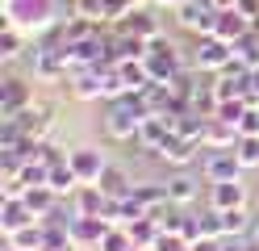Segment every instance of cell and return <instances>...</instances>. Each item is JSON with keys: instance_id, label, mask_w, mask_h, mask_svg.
I'll list each match as a JSON object with an SVG mask.
<instances>
[{"instance_id": "obj_1", "label": "cell", "mask_w": 259, "mask_h": 251, "mask_svg": "<svg viewBox=\"0 0 259 251\" xmlns=\"http://www.w3.org/2000/svg\"><path fill=\"white\" fill-rule=\"evenodd\" d=\"M147 117H151L147 96H142V92H125V96H117V100H109L105 134H109L113 142H130V138H138V130H142Z\"/></svg>"}, {"instance_id": "obj_2", "label": "cell", "mask_w": 259, "mask_h": 251, "mask_svg": "<svg viewBox=\"0 0 259 251\" xmlns=\"http://www.w3.org/2000/svg\"><path fill=\"white\" fill-rule=\"evenodd\" d=\"M5 25L25 29L29 38L59 25V0H5Z\"/></svg>"}, {"instance_id": "obj_3", "label": "cell", "mask_w": 259, "mask_h": 251, "mask_svg": "<svg viewBox=\"0 0 259 251\" xmlns=\"http://www.w3.org/2000/svg\"><path fill=\"white\" fill-rule=\"evenodd\" d=\"M242 159H238V151L234 147H205L201 151V176L209 184H218V180H242Z\"/></svg>"}, {"instance_id": "obj_4", "label": "cell", "mask_w": 259, "mask_h": 251, "mask_svg": "<svg viewBox=\"0 0 259 251\" xmlns=\"http://www.w3.org/2000/svg\"><path fill=\"white\" fill-rule=\"evenodd\" d=\"M147 71H151V80L155 84H171L176 76H180V55H176V46L159 33V38H151L147 42Z\"/></svg>"}, {"instance_id": "obj_5", "label": "cell", "mask_w": 259, "mask_h": 251, "mask_svg": "<svg viewBox=\"0 0 259 251\" xmlns=\"http://www.w3.org/2000/svg\"><path fill=\"white\" fill-rule=\"evenodd\" d=\"M34 80L25 76H5V84H0V117H17L21 109L34 105Z\"/></svg>"}, {"instance_id": "obj_6", "label": "cell", "mask_w": 259, "mask_h": 251, "mask_svg": "<svg viewBox=\"0 0 259 251\" xmlns=\"http://www.w3.org/2000/svg\"><path fill=\"white\" fill-rule=\"evenodd\" d=\"M13 122L21 126V134L25 138H34V142H42V138H51V130H55V105L51 100H34L29 109H21Z\"/></svg>"}, {"instance_id": "obj_7", "label": "cell", "mask_w": 259, "mask_h": 251, "mask_svg": "<svg viewBox=\"0 0 259 251\" xmlns=\"http://www.w3.org/2000/svg\"><path fill=\"white\" fill-rule=\"evenodd\" d=\"M230 59H234V46L222 42L218 33H205V38H197V55H192V67H197V71H222Z\"/></svg>"}, {"instance_id": "obj_8", "label": "cell", "mask_w": 259, "mask_h": 251, "mask_svg": "<svg viewBox=\"0 0 259 251\" xmlns=\"http://www.w3.org/2000/svg\"><path fill=\"white\" fill-rule=\"evenodd\" d=\"M201 142H192V138H180V134H171V138L155 151V159L159 163H167V167H176V172H184V167H192V163H201Z\"/></svg>"}, {"instance_id": "obj_9", "label": "cell", "mask_w": 259, "mask_h": 251, "mask_svg": "<svg viewBox=\"0 0 259 251\" xmlns=\"http://www.w3.org/2000/svg\"><path fill=\"white\" fill-rule=\"evenodd\" d=\"M67 163L75 167L79 184H96V180L105 176V167H109V159H105L101 147H75V151H67Z\"/></svg>"}, {"instance_id": "obj_10", "label": "cell", "mask_w": 259, "mask_h": 251, "mask_svg": "<svg viewBox=\"0 0 259 251\" xmlns=\"http://www.w3.org/2000/svg\"><path fill=\"white\" fill-rule=\"evenodd\" d=\"M67 230H71V243H75V247H92V251H96L101 239L113 230V222H109V218H71Z\"/></svg>"}, {"instance_id": "obj_11", "label": "cell", "mask_w": 259, "mask_h": 251, "mask_svg": "<svg viewBox=\"0 0 259 251\" xmlns=\"http://www.w3.org/2000/svg\"><path fill=\"white\" fill-rule=\"evenodd\" d=\"M209 205H213L218 213L242 209V205H247V184H242V180H218V184H209Z\"/></svg>"}, {"instance_id": "obj_12", "label": "cell", "mask_w": 259, "mask_h": 251, "mask_svg": "<svg viewBox=\"0 0 259 251\" xmlns=\"http://www.w3.org/2000/svg\"><path fill=\"white\" fill-rule=\"evenodd\" d=\"M29 222H38L34 209L25 205V197H0V230L13 234V230H21Z\"/></svg>"}, {"instance_id": "obj_13", "label": "cell", "mask_w": 259, "mask_h": 251, "mask_svg": "<svg viewBox=\"0 0 259 251\" xmlns=\"http://www.w3.org/2000/svg\"><path fill=\"white\" fill-rule=\"evenodd\" d=\"M71 201H75V218H105L109 213V197L101 193V184H79Z\"/></svg>"}, {"instance_id": "obj_14", "label": "cell", "mask_w": 259, "mask_h": 251, "mask_svg": "<svg viewBox=\"0 0 259 251\" xmlns=\"http://www.w3.org/2000/svg\"><path fill=\"white\" fill-rule=\"evenodd\" d=\"M197 197H201V180L192 176V167H184V172H176L167 180V201L171 205H192Z\"/></svg>"}, {"instance_id": "obj_15", "label": "cell", "mask_w": 259, "mask_h": 251, "mask_svg": "<svg viewBox=\"0 0 259 251\" xmlns=\"http://www.w3.org/2000/svg\"><path fill=\"white\" fill-rule=\"evenodd\" d=\"M117 29L134 33V38H142V42H151V38H159V33H163V21H159V17H151L147 9H134L125 21H117Z\"/></svg>"}, {"instance_id": "obj_16", "label": "cell", "mask_w": 259, "mask_h": 251, "mask_svg": "<svg viewBox=\"0 0 259 251\" xmlns=\"http://www.w3.org/2000/svg\"><path fill=\"white\" fill-rule=\"evenodd\" d=\"M213 33H218L222 42H230V46H234L238 38H247V33H251V17H242L238 9H222V13H218V29H213Z\"/></svg>"}, {"instance_id": "obj_17", "label": "cell", "mask_w": 259, "mask_h": 251, "mask_svg": "<svg viewBox=\"0 0 259 251\" xmlns=\"http://www.w3.org/2000/svg\"><path fill=\"white\" fill-rule=\"evenodd\" d=\"M46 234H51V226L38 218V222H29V226H21V230L5 234V243H13L17 251H42V247H46Z\"/></svg>"}, {"instance_id": "obj_18", "label": "cell", "mask_w": 259, "mask_h": 251, "mask_svg": "<svg viewBox=\"0 0 259 251\" xmlns=\"http://www.w3.org/2000/svg\"><path fill=\"white\" fill-rule=\"evenodd\" d=\"M96 184H101V193L109 197V201H121V197H130V193H134V180H130V172H125V167H105V176L101 180H96Z\"/></svg>"}, {"instance_id": "obj_19", "label": "cell", "mask_w": 259, "mask_h": 251, "mask_svg": "<svg viewBox=\"0 0 259 251\" xmlns=\"http://www.w3.org/2000/svg\"><path fill=\"white\" fill-rule=\"evenodd\" d=\"M238 126L230 122H222V117H209V126H205V142L201 147H238Z\"/></svg>"}, {"instance_id": "obj_20", "label": "cell", "mask_w": 259, "mask_h": 251, "mask_svg": "<svg viewBox=\"0 0 259 251\" xmlns=\"http://www.w3.org/2000/svg\"><path fill=\"white\" fill-rule=\"evenodd\" d=\"M25 38H29V33L25 29H17V25H5V29H0V63H17L21 59V50H25Z\"/></svg>"}, {"instance_id": "obj_21", "label": "cell", "mask_w": 259, "mask_h": 251, "mask_svg": "<svg viewBox=\"0 0 259 251\" xmlns=\"http://www.w3.org/2000/svg\"><path fill=\"white\" fill-rule=\"evenodd\" d=\"M46 184H51V189H55L59 197H75V189H79V176H75V167H71L67 159H63V163H55V167H51V180H46Z\"/></svg>"}, {"instance_id": "obj_22", "label": "cell", "mask_w": 259, "mask_h": 251, "mask_svg": "<svg viewBox=\"0 0 259 251\" xmlns=\"http://www.w3.org/2000/svg\"><path fill=\"white\" fill-rule=\"evenodd\" d=\"M134 197H138V205L142 209H159V205H167V184H151V180H142V184H134Z\"/></svg>"}, {"instance_id": "obj_23", "label": "cell", "mask_w": 259, "mask_h": 251, "mask_svg": "<svg viewBox=\"0 0 259 251\" xmlns=\"http://www.w3.org/2000/svg\"><path fill=\"white\" fill-rule=\"evenodd\" d=\"M251 226H255V218H251L247 205H242V209H226V213H222V230H226V234H251Z\"/></svg>"}, {"instance_id": "obj_24", "label": "cell", "mask_w": 259, "mask_h": 251, "mask_svg": "<svg viewBox=\"0 0 259 251\" xmlns=\"http://www.w3.org/2000/svg\"><path fill=\"white\" fill-rule=\"evenodd\" d=\"M234 59L242 63V67H259V33H247V38H238L234 42Z\"/></svg>"}, {"instance_id": "obj_25", "label": "cell", "mask_w": 259, "mask_h": 251, "mask_svg": "<svg viewBox=\"0 0 259 251\" xmlns=\"http://www.w3.org/2000/svg\"><path fill=\"white\" fill-rule=\"evenodd\" d=\"M134 247H138V243H134V234H130L125 226H113L105 239H101V247H96V251H134Z\"/></svg>"}, {"instance_id": "obj_26", "label": "cell", "mask_w": 259, "mask_h": 251, "mask_svg": "<svg viewBox=\"0 0 259 251\" xmlns=\"http://www.w3.org/2000/svg\"><path fill=\"white\" fill-rule=\"evenodd\" d=\"M197 234H201V239H226V230H222V213H218L213 205H209V209L197 218Z\"/></svg>"}, {"instance_id": "obj_27", "label": "cell", "mask_w": 259, "mask_h": 251, "mask_svg": "<svg viewBox=\"0 0 259 251\" xmlns=\"http://www.w3.org/2000/svg\"><path fill=\"white\" fill-rule=\"evenodd\" d=\"M238 159H242V167H247V172H251V167H259V134H255V138H238Z\"/></svg>"}, {"instance_id": "obj_28", "label": "cell", "mask_w": 259, "mask_h": 251, "mask_svg": "<svg viewBox=\"0 0 259 251\" xmlns=\"http://www.w3.org/2000/svg\"><path fill=\"white\" fill-rule=\"evenodd\" d=\"M75 17H88V21H105V0H71Z\"/></svg>"}, {"instance_id": "obj_29", "label": "cell", "mask_w": 259, "mask_h": 251, "mask_svg": "<svg viewBox=\"0 0 259 251\" xmlns=\"http://www.w3.org/2000/svg\"><path fill=\"white\" fill-rule=\"evenodd\" d=\"M155 251H192V243L184 239V234H159V239H155Z\"/></svg>"}, {"instance_id": "obj_30", "label": "cell", "mask_w": 259, "mask_h": 251, "mask_svg": "<svg viewBox=\"0 0 259 251\" xmlns=\"http://www.w3.org/2000/svg\"><path fill=\"white\" fill-rule=\"evenodd\" d=\"M238 134L242 138H255L259 134V105H247V113H242V122H238Z\"/></svg>"}, {"instance_id": "obj_31", "label": "cell", "mask_w": 259, "mask_h": 251, "mask_svg": "<svg viewBox=\"0 0 259 251\" xmlns=\"http://www.w3.org/2000/svg\"><path fill=\"white\" fill-rule=\"evenodd\" d=\"M130 13H134L130 0H105V21H125Z\"/></svg>"}, {"instance_id": "obj_32", "label": "cell", "mask_w": 259, "mask_h": 251, "mask_svg": "<svg viewBox=\"0 0 259 251\" xmlns=\"http://www.w3.org/2000/svg\"><path fill=\"white\" fill-rule=\"evenodd\" d=\"M192 251H222V239H197Z\"/></svg>"}, {"instance_id": "obj_33", "label": "cell", "mask_w": 259, "mask_h": 251, "mask_svg": "<svg viewBox=\"0 0 259 251\" xmlns=\"http://www.w3.org/2000/svg\"><path fill=\"white\" fill-rule=\"evenodd\" d=\"M238 13L242 17H259V0H238Z\"/></svg>"}, {"instance_id": "obj_34", "label": "cell", "mask_w": 259, "mask_h": 251, "mask_svg": "<svg viewBox=\"0 0 259 251\" xmlns=\"http://www.w3.org/2000/svg\"><path fill=\"white\" fill-rule=\"evenodd\" d=\"M209 5H213V9L222 13V9H238V0H209Z\"/></svg>"}, {"instance_id": "obj_35", "label": "cell", "mask_w": 259, "mask_h": 251, "mask_svg": "<svg viewBox=\"0 0 259 251\" xmlns=\"http://www.w3.org/2000/svg\"><path fill=\"white\" fill-rule=\"evenodd\" d=\"M251 243H259V218H255V226H251V234H247Z\"/></svg>"}, {"instance_id": "obj_36", "label": "cell", "mask_w": 259, "mask_h": 251, "mask_svg": "<svg viewBox=\"0 0 259 251\" xmlns=\"http://www.w3.org/2000/svg\"><path fill=\"white\" fill-rule=\"evenodd\" d=\"M155 5H163V9H176V5H184V0H155Z\"/></svg>"}, {"instance_id": "obj_37", "label": "cell", "mask_w": 259, "mask_h": 251, "mask_svg": "<svg viewBox=\"0 0 259 251\" xmlns=\"http://www.w3.org/2000/svg\"><path fill=\"white\" fill-rule=\"evenodd\" d=\"M75 251H92V247H75Z\"/></svg>"}]
</instances>
